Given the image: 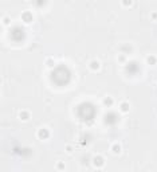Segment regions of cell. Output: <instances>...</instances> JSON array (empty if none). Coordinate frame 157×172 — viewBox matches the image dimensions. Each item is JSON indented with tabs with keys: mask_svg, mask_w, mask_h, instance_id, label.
Masks as SVG:
<instances>
[{
	"mask_svg": "<svg viewBox=\"0 0 157 172\" xmlns=\"http://www.w3.org/2000/svg\"><path fill=\"white\" fill-rule=\"evenodd\" d=\"M20 19H22L23 23L30 24V23L34 22V14H32L31 11H23V12L20 14Z\"/></svg>",
	"mask_w": 157,
	"mask_h": 172,
	"instance_id": "277c9868",
	"label": "cell"
},
{
	"mask_svg": "<svg viewBox=\"0 0 157 172\" xmlns=\"http://www.w3.org/2000/svg\"><path fill=\"white\" fill-rule=\"evenodd\" d=\"M55 169H58V171H65V169H66V164L63 161H57L55 163Z\"/></svg>",
	"mask_w": 157,
	"mask_h": 172,
	"instance_id": "e0dca14e",
	"label": "cell"
},
{
	"mask_svg": "<svg viewBox=\"0 0 157 172\" xmlns=\"http://www.w3.org/2000/svg\"><path fill=\"white\" fill-rule=\"evenodd\" d=\"M104 106H106V108H112V106L114 105V100L110 96H106V97H104Z\"/></svg>",
	"mask_w": 157,
	"mask_h": 172,
	"instance_id": "8fae6325",
	"label": "cell"
},
{
	"mask_svg": "<svg viewBox=\"0 0 157 172\" xmlns=\"http://www.w3.org/2000/svg\"><path fill=\"white\" fill-rule=\"evenodd\" d=\"M18 117H19L20 121H28L30 118H31V113H30L28 110H26V109H23V110H20L19 113H18Z\"/></svg>",
	"mask_w": 157,
	"mask_h": 172,
	"instance_id": "52a82bcc",
	"label": "cell"
},
{
	"mask_svg": "<svg viewBox=\"0 0 157 172\" xmlns=\"http://www.w3.org/2000/svg\"><path fill=\"white\" fill-rule=\"evenodd\" d=\"M129 110H130V104L128 101H122L119 104V112L121 113H128Z\"/></svg>",
	"mask_w": 157,
	"mask_h": 172,
	"instance_id": "9c48e42d",
	"label": "cell"
},
{
	"mask_svg": "<svg viewBox=\"0 0 157 172\" xmlns=\"http://www.w3.org/2000/svg\"><path fill=\"white\" fill-rule=\"evenodd\" d=\"M89 69H90L91 71H98L101 69V62L97 61V59L90 61V63H89Z\"/></svg>",
	"mask_w": 157,
	"mask_h": 172,
	"instance_id": "ba28073f",
	"label": "cell"
},
{
	"mask_svg": "<svg viewBox=\"0 0 157 172\" xmlns=\"http://www.w3.org/2000/svg\"><path fill=\"white\" fill-rule=\"evenodd\" d=\"M110 149H112V152H113V153L119 155V153H121V151H122V147H121V144H119V143H114L113 145H112V148H110Z\"/></svg>",
	"mask_w": 157,
	"mask_h": 172,
	"instance_id": "7c38bea8",
	"label": "cell"
},
{
	"mask_svg": "<svg viewBox=\"0 0 157 172\" xmlns=\"http://www.w3.org/2000/svg\"><path fill=\"white\" fill-rule=\"evenodd\" d=\"M117 121H118V116H117L114 112H107L106 114L104 116V122L107 127H113Z\"/></svg>",
	"mask_w": 157,
	"mask_h": 172,
	"instance_id": "3957f363",
	"label": "cell"
},
{
	"mask_svg": "<svg viewBox=\"0 0 157 172\" xmlns=\"http://www.w3.org/2000/svg\"><path fill=\"white\" fill-rule=\"evenodd\" d=\"M36 136H38L40 140H47L48 137H50V131H48L47 128H40V129L36 132Z\"/></svg>",
	"mask_w": 157,
	"mask_h": 172,
	"instance_id": "8992f818",
	"label": "cell"
},
{
	"mask_svg": "<svg viewBox=\"0 0 157 172\" xmlns=\"http://www.w3.org/2000/svg\"><path fill=\"white\" fill-rule=\"evenodd\" d=\"M119 50H121V53H124V54H130L133 51V46L129 45V43H125V45H122L121 47H119Z\"/></svg>",
	"mask_w": 157,
	"mask_h": 172,
	"instance_id": "30bf717a",
	"label": "cell"
},
{
	"mask_svg": "<svg viewBox=\"0 0 157 172\" xmlns=\"http://www.w3.org/2000/svg\"><path fill=\"white\" fill-rule=\"evenodd\" d=\"M44 63H46V66L50 67V69H53L54 66H55V61H54V58L50 57V58H46V61H44Z\"/></svg>",
	"mask_w": 157,
	"mask_h": 172,
	"instance_id": "2e32d148",
	"label": "cell"
},
{
	"mask_svg": "<svg viewBox=\"0 0 157 172\" xmlns=\"http://www.w3.org/2000/svg\"><path fill=\"white\" fill-rule=\"evenodd\" d=\"M47 1L48 0H34V6L36 8H43V7H46Z\"/></svg>",
	"mask_w": 157,
	"mask_h": 172,
	"instance_id": "9a60e30c",
	"label": "cell"
},
{
	"mask_svg": "<svg viewBox=\"0 0 157 172\" xmlns=\"http://www.w3.org/2000/svg\"><path fill=\"white\" fill-rule=\"evenodd\" d=\"M91 161H93V166H94L97 169H101L102 167L105 166V157L101 156V155H95Z\"/></svg>",
	"mask_w": 157,
	"mask_h": 172,
	"instance_id": "5b68a950",
	"label": "cell"
},
{
	"mask_svg": "<svg viewBox=\"0 0 157 172\" xmlns=\"http://www.w3.org/2000/svg\"><path fill=\"white\" fill-rule=\"evenodd\" d=\"M1 22H3L4 26H10L11 24V18H10V16H4Z\"/></svg>",
	"mask_w": 157,
	"mask_h": 172,
	"instance_id": "d6986e66",
	"label": "cell"
},
{
	"mask_svg": "<svg viewBox=\"0 0 157 172\" xmlns=\"http://www.w3.org/2000/svg\"><path fill=\"white\" fill-rule=\"evenodd\" d=\"M10 36L13 42H22L24 39V31L20 27H13L10 32Z\"/></svg>",
	"mask_w": 157,
	"mask_h": 172,
	"instance_id": "7a4b0ae2",
	"label": "cell"
},
{
	"mask_svg": "<svg viewBox=\"0 0 157 172\" xmlns=\"http://www.w3.org/2000/svg\"><path fill=\"white\" fill-rule=\"evenodd\" d=\"M117 62H118V63L125 65L126 62H128V58H126V54H124V53H119V54L117 55Z\"/></svg>",
	"mask_w": 157,
	"mask_h": 172,
	"instance_id": "5bb4252c",
	"label": "cell"
},
{
	"mask_svg": "<svg viewBox=\"0 0 157 172\" xmlns=\"http://www.w3.org/2000/svg\"><path fill=\"white\" fill-rule=\"evenodd\" d=\"M121 4H122V7H130L133 4V0H121Z\"/></svg>",
	"mask_w": 157,
	"mask_h": 172,
	"instance_id": "ac0fdd59",
	"label": "cell"
},
{
	"mask_svg": "<svg viewBox=\"0 0 157 172\" xmlns=\"http://www.w3.org/2000/svg\"><path fill=\"white\" fill-rule=\"evenodd\" d=\"M151 19L152 20H157V11H153V12L151 14Z\"/></svg>",
	"mask_w": 157,
	"mask_h": 172,
	"instance_id": "44dd1931",
	"label": "cell"
},
{
	"mask_svg": "<svg viewBox=\"0 0 157 172\" xmlns=\"http://www.w3.org/2000/svg\"><path fill=\"white\" fill-rule=\"evenodd\" d=\"M146 63L151 65V66H154V65H157V57H156V55H153V54L148 55V57H146Z\"/></svg>",
	"mask_w": 157,
	"mask_h": 172,
	"instance_id": "4fadbf2b",
	"label": "cell"
},
{
	"mask_svg": "<svg viewBox=\"0 0 157 172\" xmlns=\"http://www.w3.org/2000/svg\"><path fill=\"white\" fill-rule=\"evenodd\" d=\"M125 71L128 75H136L140 71V65L137 61H128L125 63Z\"/></svg>",
	"mask_w": 157,
	"mask_h": 172,
	"instance_id": "6da1fadb",
	"label": "cell"
},
{
	"mask_svg": "<svg viewBox=\"0 0 157 172\" xmlns=\"http://www.w3.org/2000/svg\"><path fill=\"white\" fill-rule=\"evenodd\" d=\"M65 151H66V153H72V151H74V148L71 147V145H69V144H67V145H65Z\"/></svg>",
	"mask_w": 157,
	"mask_h": 172,
	"instance_id": "ffe728a7",
	"label": "cell"
}]
</instances>
